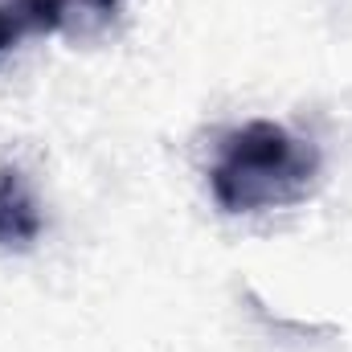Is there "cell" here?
<instances>
[{
    "mask_svg": "<svg viewBox=\"0 0 352 352\" xmlns=\"http://www.w3.org/2000/svg\"><path fill=\"white\" fill-rule=\"evenodd\" d=\"M123 0H45V33H62L70 41H98L119 21Z\"/></svg>",
    "mask_w": 352,
    "mask_h": 352,
    "instance_id": "3957f363",
    "label": "cell"
},
{
    "mask_svg": "<svg viewBox=\"0 0 352 352\" xmlns=\"http://www.w3.org/2000/svg\"><path fill=\"white\" fill-rule=\"evenodd\" d=\"M320 176V152L274 119H250L221 135L209 164V192L221 213L295 205Z\"/></svg>",
    "mask_w": 352,
    "mask_h": 352,
    "instance_id": "6da1fadb",
    "label": "cell"
},
{
    "mask_svg": "<svg viewBox=\"0 0 352 352\" xmlns=\"http://www.w3.org/2000/svg\"><path fill=\"white\" fill-rule=\"evenodd\" d=\"M41 230H45V217L29 176L12 160H4L0 164V250H33Z\"/></svg>",
    "mask_w": 352,
    "mask_h": 352,
    "instance_id": "7a4b0ae2",
    "label": "cell"
},
{
    "mask_svg": "<svg viewBox=\"0 0 352 352\" xmlns=\"http://www.w3.org/2000/svg\"><path fill=\"white\" fill-rule=\"evenodd\" d=\"M33 33H45V0H0V54Z\"/></svg>",
    "mask_w": 352,
    "mask_h": 352,
    "instance_id": "277c9868",
    "label": "cell"
}]
</instances>
